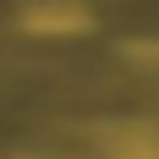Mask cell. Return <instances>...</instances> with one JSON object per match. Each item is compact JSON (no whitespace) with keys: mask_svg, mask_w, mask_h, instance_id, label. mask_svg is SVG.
<instances>
[{"mask_svg":"<svg viewBox=\"0 0 159 159\" xmlns=\"http://www.w3.org/2000/svg\"><path fill=\"white\" fill-rule=\"evenodd\" d=\"M22 28L28 33H82L88 28V11H77V6H33L22 16Z\"/></svg>","mask_w":159,"mask_h":159,"instance_id":"obj_1","label":"cell"}]
</instances>
